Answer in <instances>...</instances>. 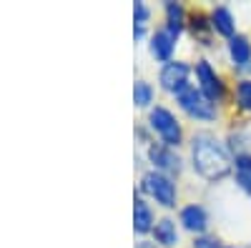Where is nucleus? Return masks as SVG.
<instances>
[{"instance_id": "f257e3e1", "label": "nucleus", "mask_w": 251, "mask_h": 248, "mask_svg": "<svg viewBox=\"0 0 251 248\" xmlns=\"http://www.w3.org/2000/svg\"><path fill=\"white\" fill-rule=\"evenodd\" d=\"M191 146V168L206 183H219L234 173V153L211 131H196L188 138Z\"/></svg>"}, {"instance_id": "f03ea898", "label": "nucleus", "mask_w": 251, "mask_h": 248, "mask_svg": "<svg viewBox=\"0 0 251 248\" xmlns=\"http://www.w3.org/2000/svg\"><path fill=\"white\" fill-rule=\"evenodd\" d=\"M146 128L151 131V135L158 138V143H163V146H169V148L178 151L186 143V133H183V126L176 118V113L169 111L166 106H158V103L149 111V115H146Z\"/></svg>"}, {"instance_id": "7ed1b4c3", "label": "nucleus", "mask_w": 251, "mask_h": 248, "mask_svg": "<svg viewBox=\"0 0 251 248\" xmlns=\"http://www.w3.org/2000/svg\"><path fill=\"white\" fill-rule=\"evenodd\" d=\"M138 193H141L143 198L156 201V205H161V208L171 211V208H176V203H178V183H176V178H171V176L149 168V171L141 176Z\"/></svg>"}, {"instance_id": "20e7f679", "label": "nucleus", "mask_w": 251, "mask_h": 248, "mask_svg": "<svg viewBox=\"0 0 251 248\" xmlns=\"http://www.w3.org/2000/svg\"><path fill=\"white\" fill-rule=\"evenodd\" d=\"M194 75H196V88L211 100L216 103V106H224V103L228 100V86H226V80L224 75L208 63L206 58H199L196 60V66H194Z\"/></svg>"}, {"instance_id": "39448f33", "label": "nucleus", "mask_w": 251, "mask_h": 248, "mask_svg": "<svg viewBox=\"0 0 251 248\" xmlns=\"http://www.w3.org/2000/svg\"><path fill=\"white\" fill-rule=\"evenodd\" d=\"M176 103L178 108L191 118V120H199V123H214L219 118V106L208 100L196 86H188L183 93L176 95Z\"/></svg>"}, {"instance_id": "423d86ee", "label": "nucleus", "mask_w": 251, "mask_h": 248, "mask_svg": "<svg viewBox=\"0 0 251 248\" xmlns=\"http://www.w3.org/2000/svg\"><path fill=\"white\" fill-rule=\"evenodd\" d=\"M191 75H194V66H188V60H169L158 68V86L161 90L171 93L174 98L178 93H183L191 86Z\"/></svg>"}, {"instance_id": "0eeeda50", "label": "nucleus", "mask_w": 251, "mask_h": 248, "mask_svg": "<svg viewBox=\"0 0 251 248\" xmlns=\"http://www.w3.org/2000/svg\"><path fill=\"white\" fill-rule=\"evenodd\" d=\"M146 160L151 163V168L158 171V173H166V176H181L183 173V158L178 156L176 148H169L163 146V143H151L149 148H146Z\"/></svg>"}, {"instance_id": "6e6552de", "label": "nucleus", "mask_w": 251, "mask_h": 248, "mask_svg": "<svg viewBox=\"0 0 251 248\" xmlns=\"http://www.w3.org/2000/svg\"><path fill=\"white\" fill-rule=\"evenodd\" d=\"M186 30L196 40V45L201 48H211L214 45V28H211V18L203 8H191L188 10V20H186Z\"/></svg>"}, {"instance_id": "1a4fd4ad", "label": "nucleus", "mask_w": 251, "mask_h": 248, "mask_svg": "<svg viewBox=\"0 0 251 248\" xmlns=\"http://www.w3.org/2000/svg\"><path fill=\"white\" fill-rule=\"evenodd\" d=\"M178 225L183 231H188L194 238L196 236H206L208 231V213L201 203L191 201V203H186L178 208Z\"/></svg>"}, {"instance_id": "9d476101", "label": "nucleus", "mask_w": 251, "mask_h": 248, "mask_svg": "<svg viewBox=\"0 0 251 248\" xmlns=\"http://www.w3.org/2000/svg\"><path fill=\"white\" fill-rule=\"evenodd\" d=\"M176 45H178V40L166 30L163 25L151 30L149 35V53L153 60H158V63H169V60H174V53H176Z\"/></svg>"}, {"instance_id": "9b49d317", "label": "nucleus", "mask_w": 251, "mask_h": 248, "mask_svg": "<svg viewBox=\"0 0 251 248\" xmlns=\"http://www.w3.org/2000/svg\"><path fill=\"white\" fill-rule=\"evenodd\" d=\"M226 53H228V60H231L234 70L246 73L251 68V38L246 33H236L234 38H228Z\"/></svg>"}, {"instance_id": "f8f14e48", "label": "nucleus", "mask_w": 251, "mask_h": 248, "mask_svg": "<svg viewBox=\"0 0 251 248\" xmlns=\"http://www.w3.org/2000/svg\"><path fill=\"white\" fill-rule=\"evenodd\" d=\"M186 20H188V8L183 3H176V0H166L163 3V28L176 40L186 30Z\"/></svg>"}, {"instance_id": "ddd939ff", "label": "nucleus", "mask_w": 251, "mask_h": 248, "mask_svg": "<svg viewBox=\"0 0 251 248\" xmlns=\"http://www.w3.org/2000/svg\"><path fill=\"white\" fill-rule=\"evenodd\" d=\"M156 213L151 208V203L146 201L141 193L133 196V231L138 236H149L153 231V225H156Z\"/></svg>"}, {"instance_id": "4468645a", "label": "nucleus", "mask_w": 251, "mask_h": 248, "mask_svg": "<svg viewBox=\"0 0 251 248\" xmlns=\"http://www.w3.org/2000/svg\"><path fill=\"white\" fill-rule=\"evenodd\" d=\"M151 236H153V243H156L158 248H178V246H181L178 223H176L174 218H169V216H163V218L156 221Z\"/></svg>"}, {"instance_id": "2eb2a0df", "label": "nucleus", "mask_w": 251, "mask_h": 248, "mask_svg": "<svg viewBox=\"0 0 251 248\" xmlns=\"http://www.w3.org/2000/svg\"><path fill=\"white\" fill-rule=\"evenodd\" d=\"M208 18H211V28L216 35L221 38H234L236 35V18L231 13V8L226 5H214L211 10H208Z\"/></svg>"}, {"instance_id": "dca6fc26", "label": "nucleus", "mask_w": 251, "mask_h": 248, "mask_svg": "<svg viewBox=\"0 0 251 248\" xmlns=\"http://www.w3.org/2000/svg\"><path fill=\"white\" fill-rule=\"evenodd\" d=\"M234 180L246 196H251V153L234 156Z\"/></svg>"}, {"instance_id": "f3484780", "label": "nucleus", "mask_w": 251, "mask_h": 248, "mask_svg": "<svg viewBox=\"0 0 251 248\" xmlns=\"http://www.w3.org/2000/svg\"><path fill=\"white\" fill-rule=\"evenodd\" d=\"M153 100H156L153 86L146 78H136V83H133V106L141 108V111H151Z\"/></svg>"}, {"instance_id": "a211bd4d", "label": "nucleus", "mask_w": 251, "mask_h": 248, "mask_svg": "<svg viewBox=\"0 0 251 248\" xmlns=\"http://www.w3.org/2000/svg\"><path fill=\"white\" fill-rule=\"evenodd\" d=\"M231 100L236 111L251 115V78H239L231 88Z\"/></svg>"}, {"instance_id": "6ab92c4d", "label": "nucleus", "mask_w": 251, "mask_h": 248, "mask_svg": "<svg viewBox=\"0 0 251 248\" xmlns=\"http://www.w3.org/2000/svg\"><path fill=\"white\" fill-rule=\"evenodd\" d=\"M149 20H151V8L143 3V0H136L133 3V38L141 40L149 30Z\"/></svg>"}, {"instance_id": "aec40b11", "label": "nucleus", "mask_w": 251, "mask_h": 248, "mask_svg": "<svg viewBox=\"0 0 251 248\" xmlns=\"http://www.w3.org/2000/svg\"><path fill=\"white\" fill-rule=\"evenodd\" d=\"M191 248H226V243L219 238V236H211V233H206V236H196Z\"/></svg>"}, {"instance_id": "412c9836", "label": "nucleus", "mask_w": 251, "mask_h": 248, "mask_svg": "<svg viewBox=\"0 0 251 248\" xmlns=\"http://www.w3.org/2000/svg\"><path fill=\"white\" fill-rule=\"evenodd\" d=\"M136 248H158V246H156L153 241H146V238H143V241H138V243H136Z\"/></svg>"}, {"instance_id": "4be33fe9", "label": "nucleus", "mask_w": 251, "mask_h": 248, "mask_svg": "<svg viewBox=\"0 0 251 248\" xmlns=\"http://www.w3.org/2000/svg\"><path fill=\"white\" fill-rule=\"evenodd\" d=\"M226 248H239V246H226Z\"/></svg>"}]
</instances>
